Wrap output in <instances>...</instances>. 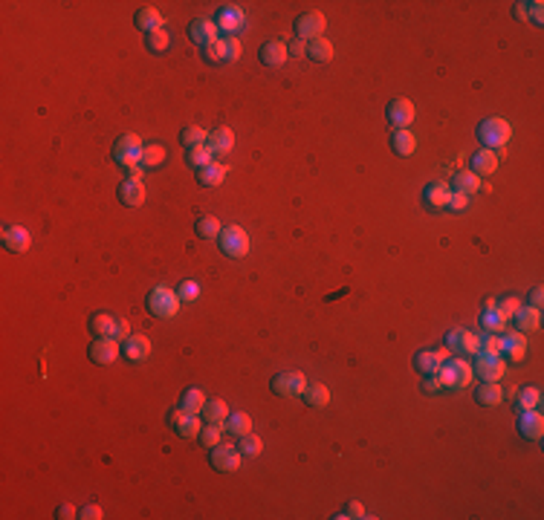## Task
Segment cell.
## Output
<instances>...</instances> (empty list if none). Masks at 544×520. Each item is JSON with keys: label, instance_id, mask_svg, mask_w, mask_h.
Wrapping results in <instances>:
<instances>
[{"label": "cell", "instance_id": "59", "mask_svg": "<svg viewBox=\"0 0 544 520\" xmlns=\"http://www.w3.org/2000/svg\"><path fill=\"white\" fill-rule=\"evenodd\" d=\"M516 17H518V21H527V17H530V3H524V0H521V3H516Z\"/></svg>", "mask_w": 544, "mask_h": 520}, {"label": "cell", "instance_id": "41", "mask_svg": "<svg viewBox=\"0 0 544 520\" xmlns=\"http://www.w3.org/2000/svg\"><path fill=\"white\" fill-rule=\"evenodd\" d=\"M206 139H208V133L203 128H197V124H188V128H183V133H180V145H186V151H188V148L206 145Z\"/></svg>", "mask_w": 544, "mask_h": 520}, {"label": "cell", "instance_id": "33", "mask_svg": "<svg viewBox=\"0 0 544 520\" xmlns=\"http://www.w3.org/2000/svg\"><path fill=\"white\" fill-rule=\"evenodd\" d=\"M302 402L307 405V408H324L327 402H330V390L324 387V385H307L304 390H302Z\"/></svg>", "mask_w": 544, "mask_h": 520}, {"label": "cell", "instance_id": "27", "mask_svg": "<svg viewBox=\"0 0 544 520\" xmlns=\"http://www.w3.org/2000/svg\"><path fill=\"white\" fill-rule=\"evenodd\" d=\"M516 330L518 333H538L541 330V310L536 307H518V312L513 315Z\"/></svg>", "mask_w": 544, "mask_h": 520}, {"label": "cell", "instance_id": "26", "mask_svg": "<svg viewBox=\"0 0 544 520\" xmlns=\"http://www.w3.org/2000/svg\"><path fill=\"white\" fill-rule=\"evenodd\" d=\"M206 145H208V151H212L215 156H223V153H229L235 148V133L229 128H215L212 133H208Z\"/></svg>", "mask_w": 544, "mask_h": 520}, {"label": "cell", "instance_id": "6", "mask_svg": "<svg viewBox=\"0 0 544 520\" xmlns=\"http://www.w3.org/2000/svg\"><path fill=\"white\" fill-rule=\"evenodd\" d=\"M270 387H272V393H278V396L295 399V396H302V390L307 387V379H304V373L287 370V373L272 376V379H270Z\"/></svg>", "mask_w": 544, "mask_h": 520}, {"label": "cell", "instance_id": "11", "mask_svg": "<svg viewBox=\"0 0 544 520\" xmlns=\"http://www.w3.org/2000/svg\"><path fill=\"white\" fill-rule=\"evenodd\" d=\"M498 344H501L504 362H521V358L527 355V335L518 333V330L501 333V335H498Z\"/></svg>", "mask_w": 544, "mask_h": 520}, {"label": "cell", "instance_id": "5", "mask_svg": "<svg viewBox=\"0 0 544 520\" xmlns=\"http://www.w3.org/2000/svg\"><path fill=\"white\" fill-rule=\"evenodd\" d=\"M217 243H220V252L226 258H235L238 260V258H247L249 255V235L240 226H226L220 231Z\"/></svg>", "mask_w": 544, "mask_h": 520}, {"label": "cell", "instance_id": "32", "mask_svg": "<svg viewBox=\"0 0 544 520\" xmlns=\"http://www.w3.org/2000/svg\"><path fill=\"white\" fill-rule=\"evenodd\" d=\"M452 188L458 191V194H475V191H481V176L478 174H472V171H458L454 174V179H452Z\"/></svg>", "mask_w": 544, "mask_h": 520}, {"label": "cell", "instance_id": "16", "mask_svg": "<svg viewBox=\"0 0 544 520\" xmlns=\"http://www.w3.org/2000/svg\"><path fill=\"white\" fill-rule=\"evenodd\" d=\"M449 358V350H437V347H426L414 355V370L423 376H437L440 364Z\"/></svg>", "mask_w": 544, "mask_h": 520}, {"label": "cell", "instance_id": "2", "mask_svg": "<svg viewBox=\"0 0 544 520\" xmlns=\"http://www.w3.org/2000/svg\"><path fill=\"white\" fill-rule=\"evenodd\" d=\"M510 136H513V128H510V121H506V119L493 116V119H484L478 124V139H481V145H486L489 151L504 148L506 142H510Z\"/></svg>", "mask_w": 544, "mask_h": 520}, {"label": "cell", "instance_id": "15", "mask_svg": "<svg viewBox=\"0 0 544 520\" xmlns=\"http://www.w3.org/2000/svg\"><path fill=\"white\" fill-rule=\"evenodd\" d=\"M188 38L195 41L197 47H212L215 41H220V29L215 26V21H206V17H195L188 24Z\"/></svg>", "mask_w": 544, "mask_h": 520}, {"label": "cell", "instance_id": "35", "mask_svg": "<svg viewBox=\"0 0 544 520\" xmlns=\"http://www.w3.org/2000/svg\"><path fill=\"white\" fill-rule=\"evenodd\" d=\"M391 148H394L397 156H411V153L417 151V139H414L411 131H394V136H391Z\"/></svg>", "mask_w": 544, "mask_h": 520}, {"label": "cell", "instance_id": "19", "mask_svg": "<svg viewBox=\"0 0 544 520\" xmlns=\"http://www.w3.org/2000/svg\"><path fill=\"white\" fill-rule=\"evenodd\" d=\"M119 321L113 312H93L90 321H87V330H90L96 338H116L119 335Z\"/></svg>", "mask_w": 544, "mask_h": 520}, {"label": "cell", "instance_id": "58", "mask_svg": "<svg viewBox=\"0 0 544 520\" xmlns=\"http://www.w3.org/2000/svg\"><path fill=\"white\" fill-rule=\"evenodd\" d=\"M541 301H544V290H541V286H536V290L530 292V307L541 310Z\"/></svg>", "mask_w": 544, "mask_h": 520}, {"label": "cell", "instance_id": "4", "mask_svg": "<svg viewBox=\"0 0 544 520\" xmlns=\"http://www.w3.org/2000/svg\"><path fill=\"white\" fill-rule=\"evenodd\" d=\"M142 139L136 133H122L113 145V159L122 165V168H133V165H142Z\"/></svg>", "mask_w": 544, "mask_h": 520}, {"label": "cell", "instance_id": "21", "mask_svg": "<svg viewBox=\"0 0 544 520\" xmlns=\"http://www.w3.org/2000/svg\"><path fill=\"white\" fill-rule=\"evenodd\" d=\"M518 434L524 437V439H541V434H544V417L538 414V410L533 408V410H518Z\"/></svg>", "mask_w": 544, "mask_h": 520}, {"label": "cell", "instance_id": "10", "mask_svg": "<svg viewBox=\"0 0 544 520\" xmlns=\"http://www.w3.org/2000/svg\"><path fill=\"white\" fill-rule=\"evenodd\" d=\"M295 38L298 41H315L324 32V15L322 12H304L295 17Z\"/></svg>", "mask_w": 544, "mask_h": 520}, {"label": "cell", "instance_id": "47", "mask_svg": "<svg viewBox=\"0 0 544 520\" xmlns=\"http://www.w3.org/2000/svg\"><path fill=\"white\" fill-rule=\"evenodd\" d=\"M220 431H223V425H215V422H208L206 428H200V442H203V448H215V445H220Z\"/></svg>", "mask_w": 544, "mask_h": 520}, {"label": "cell", "instance_id": "44", "mask_svg": "<svg viewBox=\"0 0 544 520\" xmlns=\"http://www.w3.org/2000/svg\"><path fill=\"white\" fill-rule=\"evenodd\" d=\"M165 162V148L160 142H154V145H145L142 148V165L145 168H160Z\"/></svg>", "mask_w": 544, "mask_h": 520}, {"label": "cell", "instance_id": "39", "mask_svg": "<svg viewBox=\"0 0 544 520\" xmlns=\"http://www.w3.org/2000/svg\"><path fill=\"white\" fill-rule=\"evenodd\" d=\"M226 431L235 434V437L249 434V431H252V419H249V414H243V410H235V414H229V417H226Z\"/></svg>", "mask_w": 544, "mask_h": 520}, {"label": "cell", "instance_id": "42", "mask_svg": "<svg viewBox=\"0 0 544 520\" xmlns=\"http://www.w3.org/2000/svg\"><path fill=\"white\" fill-rule=\"evenodd\" d=\"M238 451H240V457H258L261 451H264V439L255 437L252 431H249V434H243V437H240V442H238Z\"/></svg>", "mask_w": 544, "mask_h": 520}, {"label": "cell", "instance_id": "37", "mask_svg": "<svg viewBox=\"0 0 544 520\" xmlns=\"http://www.w3.org/2000/svg\"><path fill=\"white\" fill-rule=\"evenodd\" d=\"M307 56L315 61V64H327L333 58V44L327 38H315V41H307Z\"/></svg>", "mask_w": 544, "mask_h": 520}, {"label": "cell", "instance_id": "46", "mask_svg": "<svg viewBox=\"0 0 544 520\" xmlns=\"http://www.w3.org/2000/svg\"><path fill=\"white\" fill-rule=\"evenodd\" d=\"M475 355H501V344L495 333H484L478 338V353Z\"/></svg>", "mask_w": 544, "mask_h": 520}, {"label": "cell", "instance_id": "22", "mask_svg": "<svg viewBox=\"0 0 544 520\" xmlns=\"http://www.w3.org/2000/svg\"><path fill=\"white\" fill-rule=\"evenodd\" d=\"M122 355H125L131 364L145 362V358L151 355V342L145 335H128L125 342H122Z\"/></svg>", "mask_w": 544, "mask_h": 520}, {"label": "cell", "instance_id": "29", "mask_svg": "<svg viewBox=\"0 0 544 520\" xmlns=\"http://www.w3.org/2000/svg\"><path fill=\"white\" fill-rule=\"evenodd\" d=\"M163 12L160 9H154V6H142L136 12V29H142L145 35L156 32V29H163Z\"/></svg>", "mask_w": 544, "mask_h": 520}, {"label": "cell", "instance_id": "56", "mask_svg": "<svg viewBox=\"0 0 544 520\" xmlns=\"http://www.w3.org/2000/svg\"><path fill=\"white\" fill-rule=\"evenodd\" d=\"M530 17H533L536 24L544 21V3H541V0H533V3H530Z\"/></svg>", "mask_w": 544, "mask_h": 520}, {"label": "cell", "instance_id": "40", "mask_svg": "<svg viewBox=\"0 0 544 520\" xmlns=\"http://www.w3.org/2000/svg\"><path fill=\"white\" fill-rule=\"evenodd\" d=\"M215 153L208 151V145H197V148H188L186 151V165H191L195 171H200V168H206L208 162H215L212 159Z\"/></svg>", "mask_w": 544, "mask_h": 520}, {"label": "cell", "instance_id": "53", "mask_svg": "<svg viewBox=\"0 0 544 520\" xmlns=\"http://www.w3.org/2000/svg\"><path fill=\"white\" fill-rule=\"evenodd\" d=\"M342 512H345V517H371V514H365V509L356 503V500H354V503H347Z\"/></svg>", "mask_w": 544, "mask_h": 520}, {"label": "cell", "instance_id": "13", "mask_svg": "<svg viewBox=\"0 0 544 520\" xmlns=\"http://www.w3.org/2000/svg\"><path fill=\"white\" fill-rule=\"evenodd\" d=\"M472 373H478L481 382H498L506 376V362L501 355H478L475 364H472Z\"/></svg>", "mask_w": 544, "mask_h": 520}, {"label": "cell", "instance_id": "45", "mask_svg": "<svg viewBox=\"0 0 544 520\" xmlns=\"http://www.w3.org/2000/svg\"><path fill=\"white\" fill-rule=\"evenodd\" d=\"M195 228H197V235H200L203 240H217V237H220V231H223L217 217H200Z\"/></svg>", "mask_w": 544, "mask_h": 520}, {"label": "cell", "instance_id": "48", "mask_svg": "<svg viewBox=\"0 0 544 520\" xmlns=\"http://www.w3.org/2000/svg\"><path fill=\"white\" fill-rule=\"evenodd\" d=\"M168 44H171V38H168V32H165V29H156V32L145 35V47H148L151 52H165V49H168Z\"/></svg>", "mask_w": 544, "mask_h": 520}, {"label": "cell", "instance_id": "24", "mask_svg": "<svg viewBox=\"0 0 544 520\" xmlns=\"http://www.w3.org/2000/svg\"><path fill=\"white\" fill-rule=\"evenodd\" d=\"M498 168V153L495 151H489V148H481L469 156V171L472 174H478V176H489V174H495Z\"/></svg>", "mask_w": 544, "mask_h": 520}, {"label": "cell", "instance_id": "49", "mask_svg": "<svg viewBox=\"0 0 544 520\" xmlns=\"http://www.w3.org/2000/svg\"><path fill=\"white\" fill-rule=\"evenodd\" d=\"M197 295H200V283H197V280H183V283H180V290H177L180 303H191V301H197Z\"/></svg>", "mask_w": 544, "mask_h": 520}, {"label": "cell", "instance_id": "8", "mask_svg": "<svg viewBox=\"0 0 544 520\" xmlns=\"http://www.w3.org/2000/svg\"><path fill=\"white\" fill-rule=\"evenodd\" d=\"M203 56L208 64H232L240 58V41L238 38H220L212 47L203 49Z\"/></svg>", "mask_w": 544, "mask_h": 520}, {"label": "cell", "instance_id": "28", "mask_svg": "<svg viewBox=\"0 0 544 520\" xmlns=\"http://www.w3.org/2000/svg\"><path fill=\"white\" fill-rule=\"evenodd\" d=\"M475 402L481 408H498L504 402V390L498 382H481V387L475 390Z\"/></svg>", "mask_w": 544, "mask_h": 520}, {"label": "cell", "instance_id": "60", "mask_svg": "<svg viewBox=\"0 0 544 520\" xmlns=\"http://www.w3.org/2000/svg\"><path fill=\"white\" fill-rule=\"evenodd\" d=\"M125 179H142V168H139V165L125 168Z\"/></svg>", "mask_w": 544, "mask_h": 520}, {"label": "cell", "instance_id": "43", "mask_svg": "<svg viewBox=\"0 0 544 520\" xmlns=\"http://www.w3.org/2000/svg\"><path fill=\"white\" fill-rule=\"evenodd\" d=\"M538 405H541V390L538 387H521L518 390V399H516L518 410H533Z\"/></svg>", "mask_w": 544, "mask_h": 520}, {"label": "cell", "instance_id": "20", "mask_svg": "<svg viewBox=\"0 0 544 520\" xmlns=\"http://www.w3.org/2000/svg\"><path fill=\"white\" fill-rule=\"evenodd\" d=\"M116 191H119L122 206H128V208H139V206L145 203V185H142V179H122Z\"/></svg>", "mask_w": 544, "mask_h": 520}, {"label": "cell", "instance_id": "50", "mask_svg": "<svg viewBox=\"0 0 544 520\" xmlns=\"http://www.w3.org/2000/svg\"><path fill=\"white\" fill-rule=\"evenodd\" d=\"M466 206H469V196H466V194H458V191H452V196H449V206H446V208L463 211Z\"/></svg>", "mask_w": 544, "mask_h": 520}, {"label": "cell", "instance_id": "34", "mask_svg": "<svg viewBox=\"0 0 544 520\" xmlns=\"http://www.w3.org/2000/svg\"><path fill=\"white\" fill-rule=\"evenodd\" d=\"M203 419L206 422H215V425H226V417H229V408H226L223 399H206L203 405Z\"/></svg>", "mask_w": 544, "mask_h": 520}, {"label": "cell", "instance_id": "30", "mask_svg": "<svg viewBox=\"0 0 544 520\" xmlns=\"http://www.w3.org/2000/svg\"><path fill=\"white\" fill-rule=\"evenodd\" d=\"M506 321H510V318H506L498 307H484V312H481V330L501 335L506 330Z\"/></svg>", "mask_w": 544, "mask_h": 520}, {"label": "cell", "instance_id": "52", "mask_svg": "<svg viewBox=\"0 0 544 520\" xmlns=\"http://www.w3.org/2000/svg\"><path fill=\"white\" fill-rule=\"evenodd\" d=\"M287 52H290V56H295V58H302V56H307V41H292L290 47H287Z\"/></svg>", "mask_w": 544, "mask_h": 520}, {"label": "cell", "instance_id": "1", "mask_svg": "<svg viewBox=\"0 0 544 520\" xmlns=\"http://www.w3.org/2000/svg\"><path fill=\"white\" fill-rule=\"evenodd\" d=\"M472 364L466 362V358H446V362L440 364V370H437V379H440V385L446 390H463L469 387L472 382Z\"/></svg>", "mask_w": 544, "mask_h": 520}, {"label": "cell", "instance_id": "25", "mask_svg": "<svg viewBox=\"0 0 544 520\" xmlns=\"http://www.w3.org/2000/svg\"><path fill=\"white\" fill-rule=\"evenodd\" d=\"M261 64H267V67H281L287 58H290V52H287V44L284 41H278V38H272V41H264L261 44Z\"/></svg>", "mask_w": 544, "mask_h": 520}, {"label": "cell", "instance_id": "17", "mask_svg": "<svg viewBox=\"0 0 544 520\" xmlns=\"http://www.w3.org/2000/svg\"><path fill=\"white\" fill-rule=\"evenodd\" d=\"M446 350L458 355H475L478 353V335L469 330H452L446 333Z\"/></svg>", "mask_w": 544, "mask_h": 520}, {"label": "cell", "instance_id": "18", "mask_svg": "<svg viewBox=\"0 0 544 520\" xmlns=\"http://www.w3.org/2000/svg\"><path fill=\"white\" fill-rule=\"evenodd\" d=\"M119 353H122V347L116 338H96V342L87 347V355H90L93 364H113Z\"/></svg>", "mask_w": 544, "mask_h": 520}, {"label": "cell", "instance_id": "31", "mask_svg": "<svg viewBox=\"0 0 544 520\" xmlns=\"http://www.w3.org/2000/svg\"><path fill=\"white\" fill-rule=\"evenodd\" d=\"M226 168L223 162H208L206 168H200V171H195V176H197V183L200 185H208V188H215V185H220L223 179H226Z\"/></svg>", "mask_w": 544, "mask_h": 520}, {"label": "cell", "instance_id": "14", "mask_svg": "<svg viewBox=\"0 0 544 520\" xmlns=\"http://www.w3.org/2000/svg\"><path fill=\"white\" fill-rule=\"evenodd\" d=\"M171 428H174V434H180L183 439H197L200 437V414H186V410H174V414L168 417Z\"/></svg>", "mask_w": 544, "mask_h": 520}, {"label": "cell", "instance_id": "55", "mask_svg": "<svg viewBox=\"0 0 544 520\" xmlns=\"http://www.w3.org/2000/svg\"><path fill=\"white\" fill-rule=\"evenodd\" d=\"M423 390L426 393H437V390H443V385H440V379H437V376H426V379H423Z\"/></svg>", "mask_w": 544, "mask_h": 520}, {"label": "cell", "instance_id": "36", "mask_svg": "<svg viewBox=\"0 0 544 520\" xmlns=\"http://www.w3.org/2000/svg\"><path fill=\"white\" fill-rule=\"evenodd\" d=\"M203 405H206V396H203L200 387H188V390H183V396H180V410H186V414H200Z\"/></svg>", "mask_w": 544, "mask_h": 520}, {"label": "cell", "instance_id": "54", "mask_svg": "<svg viewBox=\"0 0 544 520\" xmlns=\"http://www.w3.org/2000/svg\"><path fill=\"white\" fill-rule=\"evenodd\" d=\"M79 517H81V520H101V509H99V506H84V509L79 512Z\"/></svg>", "mask_w": 544, "mask_h": 520}, {"label": "cell", "instance_id": "3", "mask_svg": "<svg viewBox=\"0 0 544 520\" xmlns=\"http://www.w3.org/2000/svg\"><path fill=\"white\" fill-rule=\"evenodd\" d=\"M145 307L156 318H174V315H177V310H180V298H177V292H174V290H168V286H154V290L148 292Z\"/></svg>", "mask_w": 544, "mask_h": 520}, {"label": "cell", "instance_id": "9", "mask_svg": "<svg viewBox=\"0 0 544 520\" xmlns=\"http://www.w3.org/2000/svg\"><path fill=\"white\" fill-rule=\"evenodd\" d=\"M414 116H417V110H414V104L409 99H394L388 107H385V119H388V124L394 131H409Z\"/></svg>", "mask_w": 544, "mask_h": 520}, {"label": "cell", "instance_id": "51", "mask_svg": "<svg viewBox=\"0 0 544 520\" xmlns=\"http://www.w3.org/2000/svg\"><path fill=\"white\" fill-rule=\"evenodd\" d=\"M518 307H521V301H518V298H506V301L501 303V307H498V310H501V312H504L506 318H513V315L518 312Z\"/></svg>", "mask_w": 544, "mask_h": 520}, {"label": "cell", "instance_id": "57", "mask_svg": "<svg viewBox=\"0 0 544 520\" xmlns=\"http://www.w3.org/2000/svg\"><path fill=\"white\" fill-rule=\"evenodd\" d=\"M56 517H58V520H69V517H79V514H76V509L69 506V503H61V506L56 509Z\"/></svg>", "mask_w": 544, "mask_h": 520}, {"label": "cell", "instance_id": "38", "mask_svg": "<svg viewBox=\"0 0 544 520\" xmlns=\"http://www.w3.org/2000/svg\"><path fill=\"white\" fill-rule=\"evenodd\" d=\"M449 196H452L449 185L434 183V185L426 188V206H429V208H446V206H449Z\"/></svg>", "mask_w": 544, "mask_h": 520}, {"label": "cell", "instance_id": "7", "mask_svg": "<svg viewBox=\"0 0 544 520\" xmlns=\"http://www.w3.org/2000/svg\"><path fill=\"white\" fill-rule=\"evenodd\" d=\"M247 24V12H243L238 3H229V6H220L217 15H215V26L220 32H226V38H238V32Z\"/></svg>", "mask_w": 544, "mask_h": 520}, {"label": "cell", "instance_id": "23", "mask_svg": "<svg viewBox=\"0 0 544 520\" xmlns=\"http://www.w3.org/2000/svg\"><path fill=\"white\" fill-rule=\"evenodd\" d=\"M32 237H29V231L24 226H6L3 228V246H6V252L12 255H24L26 249H29Z\"/></svg>", "mask_w": 544, "mask_h": 520}, {"label": "cell", "instance_id": "12", "mask_svg": "<svg viewBox=\"0 0 544 520\" xmlns=\"http://www.w3.org/2000/svg\"><path fill=\"white\" fill-rule=\"evenodd\" d=\"M208 462H212V469L220 471V474H232L240 469V451L232 445H215L212 448V457H208Z\"/></svg>", "mask_w": 544, "mask_h": 520}]
</instances>
